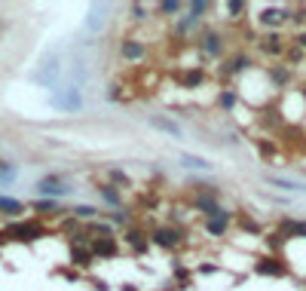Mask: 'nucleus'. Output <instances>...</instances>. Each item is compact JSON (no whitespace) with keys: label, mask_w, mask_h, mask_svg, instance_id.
Wrapping results in <instances>:
<instances>
[{"label":"nucleus","mask_w":306,"mask_h":291,"mask_svg":"<svg viewBox=\"0 0 306 291\" xmlns=\"http://www.w3.org/2000/svg\"><path fill=\"white\" fill-rule=\"evenodd\" d=\"M294 43H297L300 49H306V31H303V34H297V37H294Z\"/></svg>","instance_id":"obj_29"},{"label":"nucleus","mask_w":306,"mask_h":291,"mask_svg":"<svg viewBox=\"0 0 306 291\" xmlns=\"http://www.w3.org/2000/svg\"><path fill=\"white\" fill-rule=\"evenodd\" d=\"M181 166H187V169H199V172H208V169H211V163H208V160L193 156V153H181Z\"/></svg>","instance_id":"obj_11"},{"label":"nucleus","mask_w":306,"mask_h":291,"mask_svg":"<svg viewBox=\"0 0 306 291\" xmlns=\"http://www.w3.org/2000/svg\"><path fill=\"white\" fill-rule=\"evenodd\" d=\"M37 190H40L43 196H64V193H67L70 187H64V184H61L58 178H43V181L37 184Z\"/></svg>","instance_id":"obj_5"},{"label":"nucleus","mask_w":306,"mask_h":291,"mask_svg":"<svg viewBox=\"0 0 306 291\" xmlns=\"http://www.w3.org/2000/svg\"><path fill=\"white\" fill-rule=\"evenodd\" d=\"M273 80H279V83H285V80H288V71H285V68H279V71H273Z\"/></svg>","instance_id":"obj_27"},{"label":"nucleus","mask_w":306,"mask_h":291,"mask_svg":"<svg viewBox=\"0 0 306 291\" xmlns=\"http://www.w3.org/2000/svg\"><path fill=\"white\" fill-rule=\"evenodd\" d=\"M264 49H267V52H276V55H279V52L285 49V46H282V37H279V34H270V37H267V43H264Z\"/></svg>","instance_id":"obj_17"},{"label":"nucleus","mask_w":306,"mask_h":291,"mask_svg":"<svg viewBox=\"0 0 306 291\" xmlns=\"http://www.w3.org/2000/svg\"><path fill=\"white\" fill-rule=\"evenodd\" d=\"M254 273H261V276H285V267L279 261H273V258H267V261L254 264Z\"/></svg>","instance_id":"obj_9"},{"label":"nucleus","mask_w":306,"mask_h":291,"mask_svg":"<svg viewBox=\"0 0 306 291\" xmlns=\"http://www.w3.org/2000/svg\"><path fill=\"white\" fill-rule=\"evenodd\" d=\"M221 104H224V107H233V104H236V92H224V95H221Z\"/></svg>","instance_id":"obj_24"},{"label":"nucleus","mask_w":306,"mask_h":291,"mask_svg":"<svg viewBox=\"0 0 306 291\" xmlns=\"http://www.w3.org/2000/svg\"><path fill=\"white\" fill-rule=\"evenodd\" d=\"M196 209L205 215V221H208V218H218V215H224V212H227V209H221V206H218V199H215L211 193H202V196L196 199Z\"/></svg>","instance_id":"obj_2"},{"label":"nucleus","mask_w":306,"mask_h":291,"mask_svg":"<svg viewBox=\"0 0 306 291\" xmlns=\"http://www.w3.org/2000/svg\"><path fill=\"white\" fill-rule=\"evenodd\" d=\"M92 255H98V258H113V255H116V239H113V236L95 239V242H92Z\"/></svg>","instance_id":"obj_6"},{"label":"nucleus","mask_w":306,"mask_h":291,"mask_svg":"<svg viewBox=\"0 0 306 291\" xmlns=\"http://www.w3.org/2000/svg\"><path fill=\"white\" fill-rule=\"evenodd\" d=\"M267 184H273L279 190H306V184H297L291 178H276V175H267Z\"/></svg>","instance_id":"obj_12"},{"label":"nucleus","mask_w":306,"mask_h":291,"mask_svg":"<svg viewBox=\"0 0 306 291\" xmlns=\"http://www.w3.org/2000/svg\"><path fill=\"white\" fill-rule=\"evenodd\" d=\"M101 196H104V199H107L110 206H120V193H116V190H113L110 184H104V187H101Z\"/></svg>","instance_id":"obj_19"},{"label":"nucleus","mask_w":306,"mask_h":291,"mask_svg":"<svg viewBox=\"0 0 306 291\" xmlns=\"http://www.w3.org/2000/svg\"><path fill=\"white\" fill-rule=\"evenodd\" d=\"M199 46H202V52H205V55H218L224 43H221V34L208 31V34H202V37H199Z\"/></svg>","instance_id":"obj_7"},{"label":"nucleus","mask_w":306,"mask_h":291,"mask_svg":"<svg viewBox=\"0 0 306 291\" xmlns=\"http://www.w3.org/2000/svg\"><path fill=\"white\" fill-rule=\"evenodd\" d=\"M74 215H77V218H95V209H92V206H77Z\"/></svg>","instance_id":"obj_22"},{"label":"nucleus","mask_w":306,"mask_h":291,"mask_svg":"<svg viewBox=\"0 0 306 291\" xmlns=\"http://www.w3.org/2000/svg\"><path fill=\"white\" fill-rule=\"evenodd\" d=\"M150 242H153V245H162V249H175V245L181 242V233H178V230H169V227H156V230L150 233Z\"/></svg>","instance_id":"obj_1"},{"label":"nucleus","mask_w":306,"mask_h":291,"mask_svg":"<svg viewBox=\"0 0 306 291\" xmlns=\"http://www.w3.org/2000/svg\"><path fill=\"white\" fill-rule=\"evenodd\" d=\"M55 104H58V107H80V92H77V89H67V95L58 98Z\"/></svg>","instance_id":"obj_15"},{"label":"nucleus","mask_w":306,"mask_h":291,"mask_svg":"<svg viewBox=\"0 0 306 291\" xmlns=\"http://www.w3.org/2000/svg\"><path fill=\"white\" fill-rule=\"evenodd\" d=\"M15 178V169L12 166H0V184H9Z\"/></svg>","instance_id":"obj_21"},{"label":"nucleus","mask_w":306,"mask_h":291,"mask_svg":"<svg viewBox=\"0 0 306 291\" xmlns=\"http://www.w3.org/2000/svg\"><path fill=\"white\" fill-rule=\"evenodd\" d=\"M37 209H40V212H52V209H55V206H52V203H40V206H37ZM55 212H58V209H55Z\"/></svg>","instance_id":"obj_30"},{"label":"nucleus","mask_w":306,"mask_h":291,"mask_svg":"<svg viewBox=\"0 0 306 291\" xmlns=\"http://www.w3.org/2000/svg\"><path fill=\"white\" fill-rule=\"evenodd\" d=\"M288 58H291V61H300V58H303V49H300V46H294V49L288 52Z\"/></svg>","instance_id":"obj_26"},{"label":"nucleus","mask_w":306,"mask_h":291,"mask_svg":"<svg viewBox=\"0 0 306 291\" xmlns=\"http://www.w3.org/2000/svg\"><path fill=\"white\" fill-rule=\"evenodd\" d=\"M126 239L132 242V249H135V252H144V249H147V242H150V239H144V233H141V230H129V233H126Z\"/></svg>","instance_id":"obj_13"},{"label":"nucleus","mask_w":306,"mask_h":291,"mask_svg":"<svg viewBox=\"0 0 306 291\" xmlns=\"http://www.w3.org/2000/svg\"><path fill=\"white\" fill-rule=\"evenodd\" d=\"M227 9L233 12V18H239V12H245V3H230Z\"/></svg>","instance_id":"obj_25"},{"label":"nucleus","mask_w":306,"mask_h":291,"mask_svg":"<svg viewBox=\"0 0 306 291\" xmlns=\"http://www.w3.org/2000/svg\"><path fill=\"white\" fill-rule=\"evenodd\" d=\"M120 55H123V58H129V61H141V58L147 55V49H144V43H138V40H123Z\"/></svg>","instance_id":"obj_3"},{"label":"nucleus","mask_w":306,"mask_h":291,"mask_svg":"<svg viewBox=\"0 0 306 291\" xmlns=\"http://www.w3.org/2000/svg\"><path fill=\"white\" fill-rule=\"evenodd\" d=\"M0 212H6V215H18V212H21V203H15V199H6V196H0Z\"/></svg>","instance_id":"obj_18"},{"label":"nucleus","mask_w":306,"mask_h":291,"mask_svg":"<svg viewBox=\"0 0 306 291\" xmlns=\"http://www.w3.org/2000/svg\"><path fill=\"white\" fill-rule=\"evenodd\" d=\"M156 9H159V12H181L184 6H181V3H159Z\"/></svg>","instance_id":"obj_23"},{"label":"nucleus","mask_w":306,"mask_h":291,"mask_svg":"<svg viewBox=\"0 0 306 291\" xmlns=\"http://www.w3.org/2000/svg\"><path fill=\"white\" fill-rule=\"evenodd\" d=\"M132 12H135L132 18H138V21H141V18H147V15H144V6H132Z\"/></svg>","instance_id":"obj_28"},{"label":"nucleus","mask_w":306,"mask_h":291,"mask_svg":"<svg viewBox=\"0 0 306 291\" xmlns=\"http://www.w3.org/2000/svg\"><path fill=\"white\" fill-rule=\"evenodd\" d=\"M196 83H202V71H199V68H193V71H184V74H181V86H187V89H190V86H196Z\"/></svg>","instance_id":"obj_14"},{"label":"nucleus","mask_w":306,"mask_h":291,"mask_svg":"<svg viewBox=\"0 0 306 291\" xmlns=\"http://www.w3.org/2000/svg\"><path fill=\"white\" fill-rule=\"evenodd\" d=\"M285 21V12L282 9H267L264 12V25H282Z\"/></svg>","instance_id":"obj_16"},{"label":"nucleus","mask_w":306,"mask_h":291,"mask_svg":"<svg viewBox=\"0 0 306 291\" xmlns=\"http://www.w3.org/2000/svg\"><path fill=\"white\" fill-rule=\"evenodd\" d=\"M74 264H77V267H89V264H92V255L77 249V252H74Z\"/></svg>","instance_id":"obj_20"},{"label":"nucleus","mask_w":306,"mask_h":291,"mask_svg":"<svg viewBox=\"0 0 306 291\" xmlns=\"http://www.w3.org/2000/svg\"><path fill=\"white\" fill-rule=\"evenodd\" d=\"M150 126H153V129H159V132H166V135H172V138H181V126H178L175 120L162 117V114L150 117Z\"/></svg>","instance_id":"obj_4"},{"label":"nucleus","mask_w":306,"mask_h":291,"mask_svg":"<svg viewBox=\"0 0 306 291\" xmlns=\"http://www.w3.org/2000/svg\"><path fill=\"white\" fill-rule=\"evenodd\" d=\"M227 227H230V212H224V215H218V218H208V221H205V230H208L211 236H224V233H227Z\"/></svg>","instance_id":"obj_8"},{"label":"nucleus","mask_w":306,"mask_h":291,"mask_svg":"<svg viewBox=\"0 0 306 291\" xmlns=\"http://www.w3.org/2000/svg\"><path fill=\"white\" fill-rule=\"evenodd\" d=\"M6 233L15 236V239H34V233H40V227H37V224H15V227H9Z\"/></svg>","instance_id":"obj_10"}]
</instances>
